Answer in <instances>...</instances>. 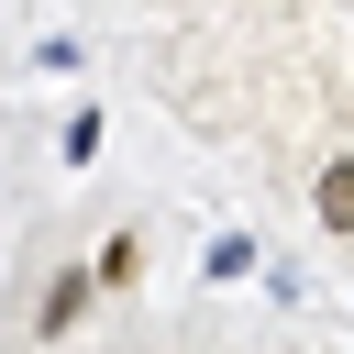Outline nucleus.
<instances>
[{"label": "nucleus", "instance_id": "3", "mask_svg": "<svg viewBox=\"0 0 354 354\" xmlns=\"http://www.w3.org/2000/svg\"><path fill=\"white\" fill-rule=\"evenodd\" d=\"M343 177H354V166L332 155V166H321V232H343V221H354V188H343Z\"/></svg>", "mask_w": 354, "mask_h": 354}, {"label": "nucleus", "instance_id": "2", "mask_svg": "<svg viewBox=\"0 0 354 354\" xmlns=\"http://www.w3.org/2000/svg\"><path fill=\"white\" fill-rule=\"evenodd\" d=\"M133 277H144V232H111L100 266H88V288H133Z\"/></svg>", "mask_w": 354, "mask_h": 354}, {"label": "nucleus", "instance_id": "4", "mask_svg": "<svg viewBox=\"0 0 354 354\" xmlns=\"http://www.w3.org/2000/svg\"><path fill=\"white\" fill-rule=\"evenodd\" d=\"M55 155H66V166H88V155H100V111H66V144H55Z\"/></svg>", "mask_w": 354, "mask_h": 354}, {"label": "nucleus", "instance_id": "1", "mask_svg": "<svg viewBox=\"0 0 354 354\" xmlns=\"http://www.w3.org/2000/svg\"><path fill=\"white\" fill-rule=\"evenodd\" d=\"M77 310H88V266H55V277H44V310H33V321H44V343H55Z\"/></svg>", "mask_w": 354, "mask_h": 354}]
</instances>
